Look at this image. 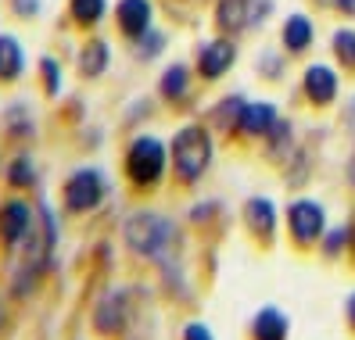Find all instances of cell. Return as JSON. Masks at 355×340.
I'll return each mask as SVG.
<instances>
[{"label": "cell", "instance_id": "6da1fadb", "mask_svg": "<svg viewBox=\"0 0 355 340\" xmlns=\"http://www.w3.org/2000/svg\"><path fill=\"white\" fill-rule=\"evenodd\" d=\"M169 151H173L176 176L183 183H198L205 176L208 161H212V136H208L205 125H183V129L173 136Z\"/></svg>", "mask_w": 355, "mask_h": 340}, {"label": "cell", "instance_id": "7a4b0ae2", "mask_svg": "<svg viewBox=\"0 0 355 340\" xmlns=\"http://www.w3.org/2000/svg\"><path fill=\"white\" fill-rule=\"evenodd\" d=\"M126 244L144 258H165L176 244V229L169 219L155 215V211H140L126 222Z\"/></svg>", "mask_w": 355, "mask_h": 340}, {"label": "cell", "instance_id": "3957f363", "mask_svg": "<svg viewBox=\"0 0 355 340\" xmlns=\"http://www.w3.org/2000/svg\"><path fill=\"white\" fill-rule=\"evenodd\" d=\"M165 161H169L165 143L155 140V136H140V140L130 143L122 168H126V179H130L137 190H151V186H158L162 176H165Z\"/></svg>", "mask_w": 355, "mask_h": 340}, {"label": "cell", "instance_id": "277c9868", "mask_svg": "<svg viewBox=\"0 0 355 340\" xmlns=\"http://www.w3.org/2000/svg\"><path fill=\"white\" fill-rule=\"evenodd\" d=\"M287 229H291V240L298 247H312L323 240L327 233V215L316 201H295L287 208Z\"/></svg>", "mask_w": 355, "mask_h": 340}, {"label": "cell", "instance_id": "5b68a950", "mask_svg": "<svg viewBox=\"0 0 355 340\" xmlns=\"http://www.w3.org/2000/svg\"><path fill=\"white\" fill-rule=\"evenodd\" d=\"M61 197H65V208L76 211V215L97 208V201L104 197V179H101V172H94V168H83V172L69 176V183L61 186Z\"/></svg>", "mask_w": 355, "mask_h": 340}, {"label": "cell", "instance_id": "8992f818", "mask_svg": "<svg viewBox=\"0 0 355 340\" xmlns=\"http://www.w3.org/2000/svg\"><path fill=\"white\" fill-rule=\"evenodd\" d=\"M33 222H36V215H33V208H29L22 197L8 201L4 208H0V244L11 247V251H18V247L26 244Z\"/></svg>", "mask_w": 355, "mask_h": 340}, {"label": "cell", "instance_id": "52a82bcc", "mask_svg": "<svg viewBox=\"0 0 355 340\" xmlns=\"http://www.w3.org/2000/svg\"><path fill=\"white\" fill-rule=\"evenodd\" d=\"M126 323H130V294L115 290V294H108V297L97 305V312H94V330H97L101 337H115Z\"/></svg>", "mask_w": 355, "mask_h": 340}, {"label": "cell", "instance_id": "ba28073f", "mask_svg": "<svg viewBox=\"0 0 355 340\" xmlns=\"http://www.w3.org/2000/svg\"><path fill=\"white\" fill-rule=\"evenodd\" d=\"M234 57H237V47L230 44V39L223 36H216L212 44H205L201 47V54H198V72H201V79H219V75H226L230 69H234Z\"/></svg>", "mask_w": 355, "mask_h": 340}, {"label": "cell", "instance_id": "9c48e42d", "mask_svg": "<svg viewBox=\"0 0 355 340\" xmlns=\"http://www.w3.org/2000/svg\"><path fill=\"white\" fill-rule=\"evenodd\" d=\"M244 226H248V233H255L259 244H273V237H277V208H273V201H266V197L248 201L244 204Z\"/></svg>", "mask_w": 355, "mask_h": 340}, {"label": "cell", "instance_id": "30bf717a", "mask_svg": "<svg viewBox=\"0 0 355 340\" xmlns=\"http://www.w3.org/2000/svg\"><path fill=\"white\" fill-rule=\"evenodd\" d=\"M302 90L316 108H327V104H334V97H338V72L327 69V65H309L305 75H302Z\"/></svg>", "mask_w": 355, "mask_h": 340}, {"label": "cell", "instance_id": "8fae6325", "mask_svg": "<svg viewBox=\"0 0 355 340\" xmlns=\"http://www.w3.org/2000/svg\"><path fill=\"white\" fill-rule=\"evenodd\" d=\"M115 22H119L122 36L140 39L144 33L151 29V4H148V0H119Z\"/></svg>", "mask_w": 355, "mask_h": 340}, {"label": "cell", "instance_id": "7c38bea8", "mask_svg": "<svg viewBox=\"0 0 355 340\" xmlns=\"http://www.w3.org/2000/svg\"><path fill=\"white\" fill-rule=\"evenodd\" d=\"M255 0H219L216 4V29L226 36H237L248 22H252Z\"/></svg>", "mask_w": 355, "mask_h": 340}, {"label": "cell", "instance_id": "4fadbf2b", "mask_svg": "<svg viewBox=\"0 0 355 340\" xmlns=\"http://www.w3.org/2000/svg\"><path fill=\"white\" fill-rule=\"evenodd\" d=\"M287 333H291V323H287L284 308L277 305H266L252 319V340H287Z\"/></svg>", "mask_w": 355, "mask_h": 340}, {"label": "cell", "instance_id": "5bb4252c", "mask_svg": "<svg viewBox=\"0 0 355 340\" xmlns=\"http://www.w3.org/2000/svg\"><path fill=\"white\" fill-rule=\"evenodd\" d=\"M277 122H280V115H277L273 104H244V115H241L237 129L244 136H269Z\"/></svg>", "mask_w": 355, "mask_h": 340}, {"label": "cell", "instance_id": "9a60e30c", "mask_svg": "<svg viewBox=\"0 0 355 340\" xmlns=\"http://www.w3.org/2000/svg\"><path fill=\"white\" fill-rule=\"evenodd\" d=\"M26 72V51L15 36H0V82H15Z\"/></svg>", "mask_w": 355, "mask_h": 340}, {"label": "cell", "instance_id": "2e32d148", "mask_svg": "<svg viewBox=\"0 0 355 340\" xmlns=\"http://www.w3.org/2000/svg\"><path fill=\"white\" fill-rule=\"evenodd\" d=\"M108 57H112L108 44H104L101 36H94V39H87V44H83V51H79V72L87 75V79H97L104 69H108Z\"/></svg>", "mask_w": 355, "mask_h": 340}, {"label": "cell", "instance_id": "e0dca14e", "mask_svg": "<svg viewBox=\"0 0 355 340\" xmlns=\"http://www.w3.org/2000/svg\"><path fill=\"white\" fill-rule=\"evenodd\" d=\"M284 47L291 54H305L312 47V18L305 15H291L284 22Z\"/></svg>", "mask_w": 355, "mask_h": 340}, {"label": "cell", "instance_id": "ac0fdd59", "mask_svg": "<svg viewBox=\"0 0 355 340\" xmlns=\"http://www.w3.org/2000/svg\"><path fill=\"white\" fill-rule=\"evenodd\" d=\"M104 8H108V0H69L72 22L83 26V29H94L101 18H104Z\"/></svg>", "mask_w": 355, "mask_h": 340}, {"label": "cell", "instance_id": "d6986e66", "mask_svg": "<svg viewBox=\"0 0 355 340\" xmlns=\"http://www.w3.org/2000/svg\"><path fill=\"white\" fill-rule=\"evenodd\" d=\"M187 90H191V72H187V65H173V69H165L162 75V97L165 100H183Z\"/></svg>", "mask_w": 355, "mask_h": 340}, {"label": "cell", "instance_id": "ffe728a7", "mask_svg": "<svg viewBox=\"0 0 355 340\" xmlns=\"http://www.w3.org/2000/svg\"><path fill=\"white\" fill-rule=\"evenodd\" d=\"M244 97H230V100H223V104H216V111H212V118H216V125L226 133V129H234V125H241V115H244Z\"/></svg>", "mask_w": 355, "mask_h": 340}, {"label": "cell", "instance_id": "44dd1931", "mask_svg": "<svg viewBox=\"0 0 355 340\" xmlns=\"http://www.w3.org/2000/svg\"><path fill=\"white\" fill-rule=\"evenodd\" d=\"M330 51H334V57H338L345 69H355V29H338L334 33Z\"/></svg>", "mask_w": 355, "mask_h": 340}, {"label": "cell", "instance_id": "7402d4cb", "mask_svg": "<svg viewBox=\"0 0 355 340\" xmlns=\"http://www.w3.org/2000/svg\"><path fill=\"white\" fill-rule=\"evenodd\" d=\"M8 183L18 186V190H26V186L36 183V168H33V161H29L26 154H22V158H15V161L8 165Z\"/></svg>", "mask_w": 355, "mask_h": 340}, {"label": "cell", "instance_id": "603a6c76", "mask_svg": "<svg viewBox=\"0 0 355 340\" xmlns=\"http://www.w3.org/2000/svg\"><path fill=\"white\" fill-rule=\"evenodd\" d=\"M40 79H44V90H47L51 97L61 90V69H58L54 57H44V61H40Z\"/></svg>", "mask_w": 355, "mask_h": 340}, {"label": "cell", "instance_id": "cb8c5ba5", "mask_svg": "<svg viewBox=\"0 0 355 340\" xmlns=\"http://www.w3.org/2000/svg\"><path fill=\"white\" fill-rule=\"evenodd\" d=\"M348 244V229H334V233H323V254L327 258H338Z\"/></svg>", "mask_w": 355, "mask_h": 340}, {"label": "cell", "instance_id": "d4e9b609", "mask_svg": "<svg viewBox=\"0 0 355 340\" xmlns=\"http://www.w3.org/2000/svg\"><path fill=\"white\" fill-rule=\"evenodd\" d=\"M40 11V0H11V15L18 18H33Z\"/></svg>", "mask_w": 355, "mask_h": 340}, {"label": "cell", "instance_id": "484cf974", "mask_svg": "<svg viewBox=\"0 0 355 340\" xmlns=\"http://www.w3.org/2000/svg\"><path fill=\"white\" fill-rule=\"evenodd\" d=\"M183 340H212V333H208V326H201V323H191L183 330Z\"/></svg>", "mask_w": 355, "mask_h": 340}, {"label": "cell", "instance_id": "4316f807", "mask_svg": "<svg viewBox=\"0 0 355 340\" xmlns=\"http://www.w3.org/2000/svg\"><path fill=\"white\" fill-rule=\"evenodd\" d=\"M345 319H348V330L355 333V294H352L348 301H345Z\"/></svg>", "mask_w": 355, "mask_h": 340}, {"label": "cell", "instance_id": "83f0119b", "mask_svg": "<svg viewBox=\"0 0 355 340\" xmlns=\"http://www.w3.org/2000/svg\"><path fill=\"white\" fill-rule=\"evenodd\" d=\"M338 4V11H345V15H355V0H334Z\"/></svg>", "mask_w": 355, "mask_h": 340}, {"label": "cell", "instance_id": "f1b7e54d", "mask_svg": "<svg viewBox=\"0 0 355 340\" xmlns=\"http://www.w3.org/2000/svg\"><path fill=\"white\" fill-rule=\"evenodd\" d=\"M8 326V312H4V305H0V330Z\"/></svg>", "mask_w": 355, "mask_h": 340}]
</instances>
